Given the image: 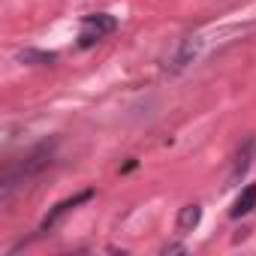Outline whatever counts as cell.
I'll use <instances>...</instances> for the list:
<instances>
[{"label":"cell","mask_w":256,"mask_h":256,"mask_svg":"<svg viewBox=\"0 0 256 256\" xmlns=\"http://www.w3.org/2000/svg\"><path fill=\"white\" fill-rule=\"evenodd\" d=\"M163 253H187V247H184V244H166Z\"/></svg>","instance_id":"obj_8"},{"label":"cell","mask_w":256,"mask_h":256,"mask_svg":"<svg viewBox=\"0 0 256 256\" xmlns=\"http://www.w3.org/2000/svg\"><path fill=\"white\" fill-rule=\"evenodd\" d=\"M54 154H58V139H46V142L34 145L16 166H10L4 175H0V199L6 202L18 187H24L28 181L40 178L54 163Z\"/></svg>","instance_id":"obj_1"},{"label":"cell","mask_w":256,"mask_h":256,"mask_svg":"<svg viewBox=\"0 0 256 256\" xmlns=\"http://www.w3.org/2000/svg\"><path fill=\"white\" fill-rule=\"evenodd\" d=\"M199 220H202V208L193 202V205H184L181 211H178V232L181 235H187V232H193L196 226H199Z\"/></svg>","instance_id":"obj_5"},{"label":"cell","mask_w":256,"mask_h":256,"mask_svg":"<svg viewBox=\"0 0 256 256\" xmlns=\"http://www.w3.org/2000/svg\"><path fill=\"white\" fill-rule=\"evenodd\" d=\"M253 208H256V184H250V187H244V190H241V196L235 199V205H232L229 217H232V220H238V217H247Z\"/></svg>","instance_id":"obj_4"},{"label":"cell","mask_w":256,"mask_h":256,"mask_svg":"<svg viewBox=\"0 0 256 256\" xmlns=\"http://www.w3.org/2000/svg\"><path fill=\"white\" fill-rule=\"evenodd\" d=\"M250 148H253V145L247 142V145L241 148V154L235 157V166H232V175H229V184H235V181H238V178H241V175L247 172V166H250Z\"/></svg>","instance_id":"obj_7"},{"label":"cell","mask_w":256,"mask_h":256,"mask_svg":"<svg viewBox=\"0 0 256 256\" xmlns=\"http://www.w3.org/2000/svg\"><path fill=\"white\" fill-rule=\"evenodd\" d=\"M18 60H24V64H40V66H46V64H54V60H58V54H54V52H36V48H24V52L18 54Z\"/></svg>","instance_id":"obj_6"},{"label":"cell","mask_w":256,"mask_h":256,"mask_svg":"<svg viewBox=\"0 0 256 256\" xmlns=\"http://www.w3.org/2000/svg\"><path fill=\"white\" fill-rule=\"evenodd\" d=\"M88 199H94V187H88V190H78L76 196H66V199H60L54 208H48V214L42 217V223H40V229H36V235H48L70 211H76L78 205H84Z\"/></svg>","instance_id":"obj_3"},{"label":"cell","mask_w":256,"mask_h":256,"mask_svg":"<svg viewBox=\"0 0 256 256\" xmlns=\"http://www.w3.org/2000/svg\"><path fill=\"white\" fill-rule=\"evenodd\" d=\"M118 30V18L108 12H94L82 18V34H78V48H90L94 42H100L102 36Z\"/></svg>","instance_id":"obj_2"}]
</instances>
